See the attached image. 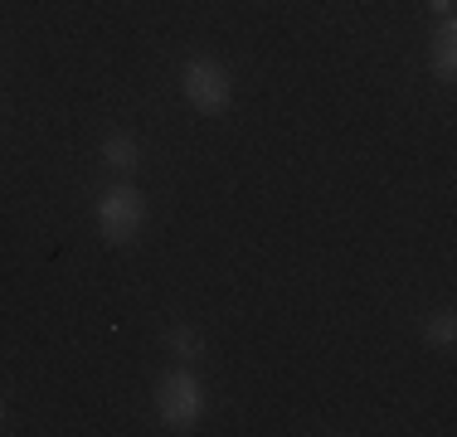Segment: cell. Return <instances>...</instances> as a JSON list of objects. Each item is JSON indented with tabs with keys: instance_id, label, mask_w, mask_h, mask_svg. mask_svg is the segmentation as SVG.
I'll return each mask as SVG.
<instances>
[{
	"instance_id": "1",
	"label": "cell",
	"mask_w": 457,
	"mask_h": 437,
	"mask_svg": "<svg viewBox=\"0 0 457 437\" xmlns=\"http://www.w3.org/2000/svg\"><path fill=\"white\" fill-rule=\"evenodd\" d=\"M156 413H161V418H166L176 433H185L190 423H200V413H204V389H200V379L185 375V369L166 375V379H161V389H156Z\"/></svg>"
},
{
	"instance_id": "2",
	"label": "cell",
	"mask_w": 457,
	"mask_h": 437,
	"mask_svg": "<svg viewBox=\"0 0 457 437\" xmlns=\"http://www.w3.org/2000/svg\"><path fill=\"white\" fill-rule=\"evenodd\" d=\"M185 97L200 112H224L228 97H234V78L220 59H190L185 63Z\"/></svg>"
},
{
	"instance_id": "3",
	"label": "cell",
	"mask_w": 457,
	"mask_h": 437,
	"mask_svg": "<svg viewBox=\"0 0 457 437\" xmlns=\"http://www.w3.org/2000/svg\"><path fill=\"white\" fill-rule=\"evenodd\" d=\"M141 218H146V204H141L137 190H127V185H117V190L103 194V204H97V224H103V238L107 243H132Z\"/></svg>"
},
{
	"instance_id": "4",
	"label": "cell",
	"mask_w": 457,
	"mask_h": 437,
	"mask_svg": "<svg viewBox=\"0 0 457 437\" xmlns=\"http://www.w3.org/2000/svg\"><path fill=\"white\" fill-rule=\"evenodd\" d=\"M103 161H107L112 170H137L141 146H137V136H132V131H112V136L103 141Z\"/></svg>"
},
{
	"instance_id": "5",
	"label": "cell",
	"mask_w": 457,
	"mask_h": 437,
	"mask_svg": "<svg viewBox=\"0 0 457 437\" xmlns=\"http://www.w3.org/2000/svg\"><path fill=\"white\" fill-rule=\"evenodd\" d=\"M166 345H170V355H176V359H200L204 355L200 331H190V326H176V331L166 335Z\"/></svg>"
},
{
	"instance_id": "6",
	"label": "cell",
	"mask_w": 457,
	"mask_h": 437,
	"mask_svg": "<svg viewBox=\"0 0 457 437\" xmlns=\"http://www.w3.org/2000/svg\"><path fill=\"white\" fill-rule=\"evenodd\" d=\"M423 335H428L433 345H443V350H448V345H453V316H448V311H443V316H433V321L423 326Z\"/></svg>"
},
{
	"instance_id": "7",
	"label": "cell",
	"mask_w": 457,
	"mask_h": 437,
	"mask_svg": "<svg viewBox=\"0 0 457 437\" xmlns=\"http://www.w3.org/2000/svg\"><path fill=\"white\" fill-rule=\"evenodd\" d=\"M438 73L453 78V25H443V39H438Z\"/></svg>"
},
{
	"instance_id": "8",
	"label": "cell",
	"mask_w": 457,
	"mask_h": 437,
	"mask_svg": "<svg viewBox=\"0 0 457 437\" xmlns=\"http://www.w3.org/2000/svg\"><path fill=\"white\" fill-rule=\"evenodd\" d=\"M433 10H438V15H453V0H433Z\"/></svg>"
},
{
	"instance_id": "9",
	"label": "cell",
	"mask_w": 457,
	"mask_h": 437,
	"mask_svg": "<svg viewBox=\"0 0 457 437\" xmlns=\"http://www.w3.org/2000/svg\"><path fill=\"white\" fill-rule=\"evenodd\" d=\"M0 423H5V403H0Z\"/></svg>"
}]
</instances>
